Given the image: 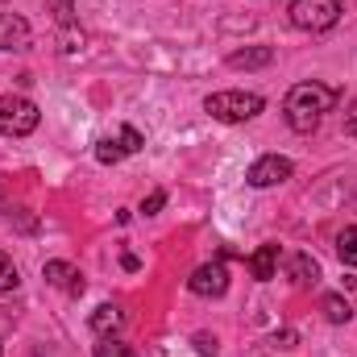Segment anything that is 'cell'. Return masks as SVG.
I'll return each instance as SVG.
<instances>
[{"label": "cell", "mask_w": 357, "mask_h": 357, "mask_svg": "<svg viewBox=\"0 0 357 357\" xmlns=\"http://www.w3.org/2000/svg\"><path fill=\"white\" fill-rule=\"evenodd\" d=\"M121 324H125V307H121V303H100V307L91 312V333H96V337H112Z\"/></svg>", "instance_id": "4fadbf2b"}, {"label": "cell", "mask_w": 357, "mask_h": 357, "mask_svg": "<svg viewBox=\"0 0 357 357\" xmlns=\"http://www.w3.org/2000/svg\"><path fill=\"white\" fill-rule=\"evenodd\" d=\"M162 208H167V191H150V195L142 199V212H146V216H158Z\"/></svg>", "instance_id": "ac0fdd59"}, {"label": "cell", "mask_w": 357, "mask_h": 357, "mask_svg": "<svg viewBox=\"0 0 357 357\" xmlns=\"http://www.w3.org/2000/svg\"><path fill=\"white\" fill-rule=\"evenodd\" d=\"M266 108V100L258 91H212L204 100V112L225 121V125H241V121H254L258 112Z\"/></svg>", "instance_id": "7a4b0ae2"}, {"label": "cell", "mask_w": 357, "mask_h": 357, "mask_svg": "<svg viewBox=\"0 0 357 357\" xmlns=\"http://www.w3.org/2000/svg\"><path fill=\"white\" fill-rule=\"evenodd\" d=\"M195 349H199L204 357H216V354H220V345H216V337H208V333H199V337H195Z\"/></svg>", "instance_id": "d6986e66"}, {"label": "cell", "mask_w": 357, "mask_h": 357, "mask_svg": "<svg viewBox=\"0 0 357 357\" xmlns=\"http://www.w3.org/2000/svg\"><path fill=\"white\" fill-rule=\"evenodd\" d=\"M91 357H137V354H133V345H125L116 337H100V345H96Z\"/></svg>", "instance_id": "2e32d148"}, {"label": "cell", "mask_w": 357, "mask_h": 357, "mask_svg": "<svg viewBox=\"0 0 357 357\" xmlns=\"http://www.w3.org/2000/svg\"><path fill=\"white\" fill-rule=\"evenodd\" d=\"M187 287H191V295H199V299H220V295L229 291V270H225V262H204V266L191 270Z\"/></svg>", "instance_id": "52a82bcc"}, {"label": "cell", "mask_w": 357, "mask_h": 357, "mask_svg": "<svg viewBox=\"0 0 357 357\" xmlns=\"http://www.w3.org/2000/svg\"><path fill=\"white\" fill-rule=\"evenodd\" d=\"M320 312H324L328 324H349V320H354V307H349L345 295H324V299H320Z\"/></svg>", "instance_id": "5bb4252c"}, {"label": "cell", "mask_w": 357, "mask_h": 357, "mask_svg": "<svg viewBox=\"0 0 357 357\" xmlns=\"http://www.w3.org/2000/svg\"><path fill=\"white\" fill-rule=\"evenodd\" d=\"M0 50H29V25L17 13H0Z\"/></svg>", "instance_id": "9c48e42d"}, {"label": "cell", "mask_w": 357, "mask_h": 357, "mask_svg": "<svg viewBox=\"0 0 357 357\" xmlns=\"http://www.w3.org/2000/svg\"><path fill=\"white\" fill-rule=\"evenodd\" d=\"M333 104H337V91L316 84V79H307V84H295V88L287 91L282 116H287V125L295 133H316L320 121H324V112H333Z\"/></svg>", "instance_id": "6da1fadb"}, {"label": "cell", "mask_w": 357, "mask_h": 357, "mask_svg": "<svg viewBox=\"0 0 357 357\" xmlns=\"http://www.w3.org/2000/svg\"><path fill=\"white\" fill-rule=\"evenodd\" d=\"M17 282H21V274H17V262L0 250V295L4 291H17Z\"/></svg>", "instance_id": "e0dca14e"}, {"label": "cell", "mask_w": 357, "mask_h": 357, "mask_svg": "<svg viewBox=\"0 0 357 357\" xmlns=\"http://www.w3.org/2000/svg\"><path fill=\"white\" fill-rule=\"evenodd\" d=\"M341 13H345L341 0H291V8H287L291 25L303 29V33H324V29H333V25L341 21Z\"/></svg>", "instance_id": "3957f363"}, {"label": "cell", "mask_w": 357, "mask_h": 357, "mask_svg": "<svg viewBox=\"0 0 357 357\" xmlns=\"http://www.w3.org/2000/svg\"><path fill=\"white\" fill-rule=\"evenodd\" d=\"M42 274H46V282H50V287H59V291H67V295H84V274L71 266V262L54 258V262H46V266H42Z\"/></svg>", "instance_id": "ba28073f"}, {"label": "cell", "mask_w": 357, "mask_h": 357, "mask_svg": "<svg viewBox=\"0 0 357 357\" xmlns=\"http://www.w3.org/2000/svg\"><path fill=\"white\" fill-rule=\"evenodd\" d=\"M274 63V46H245V50H233L229 54V67L233 71H258Z\"/></svg>", "instance_id": "8fae6325"}, {"label": "cell", "mask_w": 357, "mask_h": 357, "mask_svg": "<svg viewBox=\"0 0 357 357\" xmlns=\"http://www.w3.org/2000/svg\"><path fill=\"white\" fill-rule=\"evenodd\" d=\"M337 258H341L345 266H357V225H349V229L337 233Z\"/></svg>", "instance_id": "9a60e30c"}, {"label": "cell", "mask_w": 357, "mask_h": 357, "mask_svg": "<svg viewBox=\"0 0 357 357\" xmlns=\"http://www.w3.org/2000/svg\"><path fill=\"white\" fill-rule=\"evenodd\" d=\"M287 274H291L295 287H316L320 282V262L312 254H291L287 258Z\"/></svg>", "instance_id": "7c38bea8"}, {"label": "cell", "mask_w": 357, "mask_h": 357, "mask_svg": "<svg viewBox=\"0 0 357 357\" xmlns=\"http://www.w3.org/2000/svg\"><path fill=\"white\" fill-rule=\"evenodd\" d=\"M278 262H282V250L266 241V245H258L254 254H250V274L258 278V282H270V278H278Z\"/></svg>", "instance_id": "30bf717a"}, {"label": "cell", "mask_w": 357, "mask_h": 357, "mask_svg": "<svg viewBox=\"0 0 357 357\" xmlns=\"http://www.w3.org/2000/svg\"><path fill=\"white\" fill-rule=\"evenodd\" d=\"M38 121H42V112H38V104L33 100H25V96H0V133L4 137H29L33 129H38Z\"/></svg>", "instance_id": "277c9868"}, {"label": "cell", "mask_w": 357, "mask_h": 357, "mask_svg": "<svg viewBox=\"0 0 357 357\" xmlns=\"http://www.w3.org/2000/svg\"><path fill=\"white\" fill-rule=\"evenodd\" d=\"M142 146H146L142 129H133V125H121L116 133H104V137L96 142V162H104V167H116L121 158L137 154Z\"/></svg>", "instance_id": "5b68a950"}, {"label": "cell", "mask_w": 357, "mask_h": 357, "mask_svg": "<svg viewBox=\"0 0 357 357\" xmlns=\"http://www.w3.org/2000/svg\"><path fill=\"white\" fill-rule=\"evenodd\" d=\"M291 175H295V162H291V158H282V154H262V158L245 171V183H250L254 191H266V187L287 183Z\"/></svg>", "instance_id": "8992f818"}]
</instances>
